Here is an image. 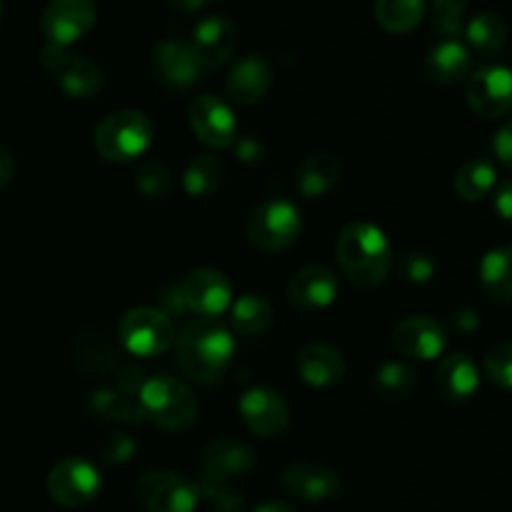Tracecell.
Returning a JSON list of instances; mask_svg holds the SVG:
<instances>
[{
    "instance_id": "obj_1",
    "label": "cell",
    "mask_w": 512,
    "mask_h": 512,
    "mask_svg": "<svg viewBox=\"0 0 512 512\" xmlns=\"http://www.w3.org/2000/svg\"><path fill=\"white\" fill-rule=\"evenodd\" d=\"M235 355V338L218 320L198 318L178 338V360L185 375L200 385H213L228 373Z\"/></svg>"
},
{
    "instance_id": "obj_2",
    "label": "cell",
    "mask_w": 512,
    "mask_h": 512,
    "mask_svg": "<svg viewBox=\"0 0 512 512\" xmlns=\"http://www.w3.org/2000/svg\"><path fill=\"white\" fill-rule=\"evenodd\" d=\"M338 263L345 278L355 288H378L385 283L393 265V253H390L388 238L383 230L373 223H350L338 238Z\"/></svg>"
},
{
    "instance_id": "obj_3",
    "label": "cell",
    "mask_w": 512,
    "mask_h": 512,
    "mask_svg": "<svg viewBox=\"0 0 512 512\" xmlns=\"http://www.w3.org/2000/svg\"><path fill=\"white\" fill-rule=\"evenodd\" d=\"M138 403L143 410V418L155 423L163 430H180L193 428L198 420V400L190 393V388L170 375H158L140 385Z\"/></svg>"
},
{
    "instance_id": "obj_4",
    "label": "cell",
    "mask_w": 512,
    "mask_h": 512,
    "mask_svg": "<svg viewBox=\"0 0 512 512\" xmlns=\"http://www.w3.org/2000/svg\"><path fill=\"white\" fill-rule=\"evenodd\" d=\"M155 128L140 110L110 113L95 130V150L108 163H130L153 145Z\"/></svg>"
},
{
    "instance_id": "obj_5",
    "label": "cell",
    "mask_w": 512,
    "mask_h": 512,
    "mask_svg": "<svg viewBox=\"0 0 512 512\" xmlns=\"http://www.w3.org/2000/svg\"><path fill=\"white\" fill-rule=\"evenodd\" d=\"M303 233V215L290 200L273 198L260 203L245 223L250 245L260 253H283Z\"/></svg>"
},
{
    "instance_id": "obj_6",
    "label": "cell",
    "mask_w": 512,
    "mask_h": 512,
    "mask_svg": "<svg viewBox=\"0 0 512 512\" xmlns=\"http://www.w3.org/2000/svg\"><path fill=\"white\" fill-rule=\"evenodd\" d=\"M118 338L128 355L135 358H158L173 345V320L160 308H135L120 318Z\"/></svg>"
},
{
    "instance_id": "obj_7",
    "label": "cell",
    "mask_w": 512,
    "mask_h": 512,
    "mask_svg": "<svg viewBox=\"0 0 512 512\" xmlns=\"http://www.w3.org/2000/svg\"><path fill=\"white\" fill-rule=\"evenodd\" d=\"M135 498L145 512H195L198 488L173 470H150L135 483Z\"/></svg>"
},
{
    "instance_id": "obj_8",
    "label": "cell",
    "mask_w": 512,
    "mask_h": 512,
    "mask_svg": "<svg viewBox=\"0 0 512 512\" xmlns=\"http://www.w3.org/2000/svg\"><path fill=\"white\" fill-rule=\"evenodd\" d=\"M178 290L185 310L200 318L215 320L228 313L233 305V285L215 268L190 270L178 283Z\"/></svg>"
},
{
    "instance_id": "obj_9",
    "label": "cell",
    "mask_w": 512,
    "mask_h": 512,
    "mask_svg": "<svg viewBox=\"0 0 512 512\" xmlns=\"http://www.w3.org/2000/svg\"><path fill=\"white\" fill-rule=\"evenodd\" d=\"M40 63L58 78L63 93L73 100L93 98L103 85V75L93 60L83 58V55H70L68 48H60V45H45L40 53Z\"/></svg>"
},
{
    "instance_id": "obj_10",
    "label": "cell",
    "mask_w": 512,
    "mask_h": 512,
    "mask_svg": "<svg viewBox=\"0 0 512 512\" xmlns=\"http://www.w3.org/2000/svg\"><path fill=\"white\" fill-rule=\"evenodd\" d=\"M100 473L85 458H65L48 473V493L65 508H85L100 493Z\"/></svg>"
},
{
    "instance_id": "obj_11",
    "label": "cell",
    "mask_w": 512,
    "mask_h": 512,
    "mask_svg": "<svg viewBox=\"0 0 512 512\" xmlns=\"http://www.w3.org/2000/svg\"><path fill=\"white\" fill-rule=\"evenodd\" d=\"M465 98L475 115L483 120H500L512 108V75L505 65H488L475 70L465 85Z\"/></svg>"
},
{
    "instance_id": "obj_12",
    "label": "cell",
    "mask_w": 512,
    "mask_h": 512,
    "mask_svg": "<svg viewBox=\"0 0 512 512\" xmlns=\"http://www.w3.org/2000/svg\"><path fill=\"white\" fill-rule=\"evenodd\" d=\"M98 20L95 0H53L45 8L43 33L48 43L68 48L93 30Z\"/></svg>"
},
{
    "instance_id": "obj_13",
    "label": "cell",
    "mask_w": 512,
    "mask_h": 512,
    "mask_svg": "<svg viewBox=\"0 0 512 512\" xmlns=\"http://www.w3.org/2000/svg\"><path fill=\"white\" fill-rule=\"evenodd\" d=\"M190 128L195 138L213 150H225L238 138V123L230 105L218 95H200L190 105Z\"/></svg>"
},
{
    "instance_id": "obj_14",
    "label": "cell",
    "mask_w": 512,
    "mask_h": 512,
    "mask_svg": "<svg viewBox=\"0 0 512 512\" xmlns=\"http://www.w3.org/2000/svg\"><path fill=\"white\" fill-rule=\"evenodd\" d=\"M240 418L255 438L263 440L280 435L290 423L288 405L280 398L278 390L263 388V385L245 390L240 398Z\"/></svg>"
},
{
    "instance_id": "obj_15",
    "label": "cell",
    "mask_w": 512,
    "mask_h": 512,
    "mask_svg": "<svg viewBox=\"0 0 512 512\" xmlns=\"http://www.w3.org/2000/svg\"><path fill=\"white\" fill-rule=\"evenodd\" d=\"M445 343L448 338H445L443 325L430 315H408L393 330V348L403 358L420 360V363L440 358Z\"/></svg>"
},
{
    "instance_id": "obj_16",
    "label": "cell",
    "mask_w": 512,
    "mask_h": 512,
    "mask_svg": "<svg viewBox=\"0 0 512 512\" xmlns=\"http://www.w3.org/2000/svg\"><path fill=\"white\" fill-rule=\"evenodd\" d=\"M235 43H238L235 25L223 15H210V18L200 20L198 28L193 30L190 50L195 53L205 73V70H215L228 63L235 53Z\"/></svg>"
},
{
    "instance_id": "obj_17",
    "label": "cell",
    "mask_w": 512,
    "mask_h": 512,
    "mask_svg": "<svg viewBox=\"0 0 512 512\" xmlns=\"http://www.w3.org/2000/svg\"><path fill=\"white\" fill-rule=\"evenodd\" d=\"M283 488L295 498L308 500V503H325V500L338 498L340 490H343V480L335 470L325 468V465L300 460V463L285 468Z\"/></svg>"
},
{
    "instance_id": "obj_18",
    "label": "cell",
    "mask_w": 512,
    "mask_h": 512,
    "mask_svg": "<svg viewBox=\"0 0 512 512\" xmlns=\"http://www.w3.org/2000/svg\"><path fill=\"white\" fill-rule=\"evenodd\" d=\"M335 295H338V278L325 265H305L288 283L290 305L303 313L328 308L333 305Z\"/></svg>"
},
{
    "instance_id": "obj_19",
    "label": "cell",
    "mask_w": 512,
    "mask_h": 512,
    "mask_svg": "<svg viewBox=\"0 0 512 512\" xmlns=\"http://www.w3.org/2000/svg\"><path fill=\"white\" fill-rule=\"evenodd\" d=\"M270 88H273V68L263 55L240 58L225 78V93L240 105L260 103Z\"/></svg>"
},
{
    "instance_id": "obj_20",
    "label": "cell",
    "mask_w": 512,
    "mask_h": 512,
    "mask_svg": "<svg viewBox=\"0 0 512 512\" xmlns=\"http://www.w3.org/2000/svg\"><path fill=\"white\" fill-rule=\"evenodd\" d=\"M153 68L160 83L175 90L190 88L203 75V68H200L190 45L178 43V40H163V43L155 45Z\"/></svg>"
},
{
    "instance_id": "obj_21",
    "label": "cell",
    "mask_w": 512,
    "mask_h": 512,
    "mask_svg": "<svg viewBox=\"0 0 512 512\" xmlns=\"http://www.w3.org/2000/svg\"><path fill=\"white\" fill-rule=\"evenodd\" d=\"M480 373L478 365L470 355L453 353L438 365L435 373V388H438L440 398L448 403H465L478 393Z\"/></svg>"
},
{
    "instance_id": "obj_22",
    "label": "cell",
    "mask_w": 512,
    "mask_h": 512,
    "mask_svg": "<svg viewBox=\"0 0 512 512\" xmlns=\"http://www.w3.org/2000/svg\"><path fill=\"white\" fill-rule=\"evenodd\" d=\"M298 373L310 388H330L345 375V358L328 343H310L298 355Z\"/></svg>"
},
{
    "instance_id": "obj_23",
    "label": "cell",
    "mask_w": 512,
    "mask_h": 512,
    "mask_svg": "<svg viewBox=\"0 0 512 512\" xmlns=\"http://www.w3.org/2000/svg\"><path fill=\"white\" fill-rule=\"evenodd\" d=\"M470 65H473V58H470V50L460 43L458 38L440 40L438 45L428 50L425 55V75H428L433 83L438 85H453L458 80L468 78Z\"/></svg>"
},
{
    "instance_id": "obj_24",
    "label": "cell",
    "mask_w": 512,
    "mask_h": 512,
    "mask_svg": "<svg viewBox=\"0 0 512 512\" xmlns=\"http://www.w3.org/2000/svg\"><path fill=\"white\" fill-rule=\"evenodd\" d=\"M255 468V453L238 440L220 438L210 443L203 453V473L220 480H233L248 475Z\"/></svg>"
},
{
    "instance_id": "obj_25",
    "label": "cell",
    "mask_w": 512,
    "mask_h": 512,
    "mask_svg": "<svg viewBox=\"0 0 512 512\" xmlns=\"http://www.w3.org/2000/svg\"><path fill=\"white\" fill-rule=\"evenodd\" d=\"M340 173H343V168L333 153H313L298 165L295 188L303 198H323L338 185Z\"/></svg>"
},
{
    "instance_id": "obj_26",
    "label": "cell",
    "mask_w": 512,
    "mask_h": 512,
    "mask_svg": "<svg viewBox=\"0 0 512 512\" xmlns=\"http://www.w3.org/2000/svg\"><path fill=\"white\" fill-rule=\"evenodd\" d=\"M230 323L243 338H258L273 323V305L263 295H243L230 305Z\"/></svg>"
},
{
    "instance_id": "obj_27",
    "label": "cell",
    "mask_w": 512,
    "mask_h": 512,
    "mask_svg": "<svg viewBox=\"0 0 512 512\" xmlns=\"http://www.w3.org/2000/svg\"><path fill=\"white\" fill-rule=\"evenodd\" d=\"M88 410L98 420H115V423L138 425L143 420L138 400L130 398V393H120L113 388H100L88 395Z\"/></svg>"
},
{
    "instance_id": "obj_28",
    "label": "cell",
    "mask_w": 512,
    "mask_h": 512,
    "mask_svg": "<svg viewBox=\"0 0 512 512\" xmlns=\"http://www.w3.org/2000/svg\"><path fill=\"white\" fill-rule=\"evenodd\" d=\"M512 250L505 248L490 250L480 263V283L483 290L498 303H510L512 298Z\"/></svg>"
},
{
    "instance_id": "obj_29",
    "label": "cell",
    "mask_w": 512,
    "mask_h": 512,
    "mask_svg": "<svg viewBox=\"0 0 512 512\" xmlns=\"http://www.w3.org/2000/svg\"><path fill=\"white\" fill-rule=\"evenodd\" d=\"M468 45L480 55H495L508 40V25L498 13H478L463 28Z\"/></svg>"
},
{
    "instance_id": "obj_30",
    "label": "cell",
    "mask_w": 512,
    "mask_h": 512,
    "mask_svg": "<svg viewBox=\"0 0 512 512\" xmlns=\"http://www.w3.org/2000/svg\"><path fill=\"white\" fill-rule=\"evenodd\" d=\"M423 15L425 0H375V20L388 33H410L418 28Z\"/></svg>"
},
{
    "instance_id": "obj_31",
    "label": "cell",
    "mask_w": 512,
    "mask_h": 512,
    "mask_svg": "<svg viewBox=\"0 0 512 512\" xmlns=\"http://www.w3.org/2000/svg\"><path fill=\"white\" fill-rule=\"evenodd\" d=\"M498 183V170L488 158L468 160L463 168L455 173V193L468 203L488 198L490 190Z\"/></svg>"
},
{
    "instance_id": "obj_32",
    "label": "cell",
    "mask_w": 512,
    "mask_h": 512,
    "mask_svg": "<svg viewBox=\"0 0 512 512\" xmlns=\"http://www.w3.org/2000/svg\"><path fill=\"white\" fill-rule=\"evenodd\" d=\"M225 178V165L223 160L215 158V155H198L195 160H190V165L185 168L183 185L185 193L190 198H208L215 190L220 188Z\"/></svg>"
},
{
    "instance_id": "obj_33",
    "label": "cell",
    "mask_w": 512,
    "mask_h": 512,
    "mask_svg": "<svg viewBox=\"0 0 512 512\" xmlns=\"http://www.w3.org/2000/svg\"><path fill=\"white\" fill-rule=\"evenodd\" d=\"M373 388L385 400H405L418 390V373L405 363H383L373 375Z\"/></svg>"
},
{
    "instance_id": "obj_34",
    "label": "cell",
    "mask_w": 512,
    "mask_h": 512,
    "mask_svg": "<svg viewBox=\"0 0 512 512\" xmlns=\"http://www.w3.org/2000/svg\"><path fill=\"white\" fill-rule=\"evenodd\" d=\"M195 488H198V498L210 500L218 512H243V495L235 493L228 480L200 473V480L195 483Z\"/></svg>"
},
{
    "instance_id": "obj_35",
    "label": "cell",
    "mask_w": 512,
    "mask_h": 512,
    "mask_svg": "<svg viewBox=\"0 0 512 512\" xmlns=\"http://www.w3.org/2000/svg\"><path fill=\"white\" fill-rule=\"evenodd\" d=\"M435 10V33L443 40L458 38L463 33V18L468 10V0H433Z\"/></svg>"
},
{
    "instance_id": "obj_36",
    "label": "cell",
    "mask_w": 512,
    "mask_h": 512,
    "mask_svg": "<svg viewBox=\"0 0 512 512\" xmlns=\"http://www.w3.org/2000/svg\"><path fill=\"white\" fill-rule=\"evenodd\" d=\"M135 183H138V190L145 195V198H168L170 190H173V175L158 163H145L143 168L135 175Z\"/></svg>"
},
{
    "instance_id": "obj_37",
    "label": "cell",
    "mask_w": 512,
    "mask_h": 512,
    "mask_svg": "<svg viewBox=\"0 0 512 512\" xmlns=\"http://www.w3.org/2000/svg\"><path fill=\"white\" fill-rule=\"evenodd\" d=\"M485 370H488L490 380L498 388L510 390L512 388V343L500 340L485 355Z\"/></svg>"
},
{
    "instance_id": "obj_38",
    "label": "cell",
    "mask_w": 512,
    "mask_h": 512,
    "mask_svg": "<svg viewBox=\"0 0 512 512\" xmlns=\"http://www.w3.org/2000/svg\"><path fill=\"white\" fill-rule=\"evenodd\" d=\"M435 275V263L425 253H405L400 258V278L405 283H428Z\"/></svg>"
},
{
    "instance_id": "obj_39",
    "label": "cell",
    "mask_w": 512,
    "mask_h": 512,
    "mask_svg": "<svg viewBox=\"0 0 512 512\" xmlns=\"http://www.w3.org/2000/svg\"><path fill=\"white\" fill-rule=\"evenodd\" d=\"M100 453H103V458L108 460V463L123 465L135 455V440L128 438L125 433H113L105 438L103 445H100Z\"/></svg>"
},
{
    "instance_id": "obj_40",
    "label": "cell",
    "mask_w": 512,
    "mask_h": 512,
    "mask_svg": "<svg viewBox=\"0 0 512 512\" xmlns=\"http://www.w3.org/2000/svg\"><path fill=\"white\" fill-rule=\"evenodd\" d=\"M235 150H238V158L243 160V163H260V158L265 155V148L263 143H260L258 138H253V135H248V138H243L240 143H233Z\"/></svg>"
},
{
    "instance_id": "obj_41",
    "label": "cell",
    "mask_w": 512,
    "mask_h": 512,
    "mask_svg": "<svg viewBox=\"0 0 512 512\" xmlns=\"http://www.w3.org/2000/svg\"><path fill=\"white\" fill-rule=\"evenodd\" d=\"M493 153L498 155L500 163H505V165L512 163V128L510 125H505V128L493 138Z\"/></svg>"
},
{
    "instance_id": "obj_42",
    "label": "cell",
    "mask_w": 512,
    "mask_h": 512,
    "mask_svg": "<svg viewBox=\"0 0 512 512\" xmlns=\"http://www.w3.org/2000/svg\"><path fill=\"white\" fill-rule=\"evenodd\" d=\"M510 203H512V185L505 180V183L498 188V193H495V208H498L500 218L503 220H510L512 215Z\"/></svg>"
},
{
    "instance_id": "obj_43",
    "label": "cell",
    "mask_w": 512,
    "mask_h": 512,
    "mask_svg": "<svg viewBox=\"0 0 512 512\" xmlns=\"http://www.w3.org/2000/svg\"><path fill=\"white\" fill-rule=\"evenodd\" d=\"M13 173H15V160H13V155H10V150H5L3 145H0V188L10 183V178H13Z\"/></svg>"
},
{
    "instance_id": "obj_44",
    "label": "cell",
    "mask_w": 512,
    "mask_h": 512,
    "mask_svg": "<svg viewBox=\"0 0 512 512\" xmlns=\"http://www.w3.org/2000/svg\"><path fill=\"white\" fill-rule=\"evenodd\" d=\"M478 313H475V310H460L458 315H455L453 318V325L458 330H465V333H468V330H475L478 328Z\"/></svg>"
},
{
    "instance_id": "obj_45",
    "label": "cell",
    "mask_w": 512,
    "mask_h": 512,
    "mask_svg": "<svg viewBox=\"0 0 512 512\" xmlns=\"http://www.w3.org/2000/svg\"><path fill=\"white\" fill-rule=\"evenodd\" d=\"M170 8L178 10V13H198L205 5H210L213 0H168Z\"/></svg>"
},
{
    "instance_id": "obj_46",
    "label": "cell",
    "mask_w": 512,
    "mask_h": 512,
    "mask_svg": "<svg viewBox=\"0 0 512 512\" xmlns=\"http://www.w3.org/2000/svg\"><path fill=\"white\" fill-rule=\"evenodd\" d=\"M253 512H295V510L285 503H265L260 505V508H255Z\"/></svg>"
},
{
    "instance_id": "obj_47",
    "label": "cell",
    "mask_w": 512,
    "mask_h": 512,
    "mask_svg": "<svg viewBox=\"0 0 512 512\" xmlns=\"http://www.w3.org/2000/svg\"><path fill=\"white\" fill-rule=\"evenodd\" d=\"M0 23H3V0H0Z\"/></svg>"
}]
</instances>
